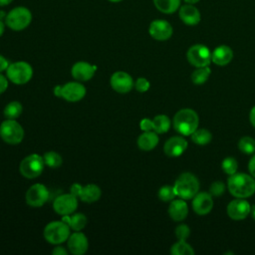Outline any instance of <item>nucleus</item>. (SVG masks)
Wrapping results in <instances>:
<instances>
[{
	"instance_id": "obj_1",
	"label": "nucleus",
	"mask_w": 255,
	"mask_h": 255,
	"mask_svg": "<svg viewBox=\"0 0 255 255\" xmlns=\"http://www.w3.org/2000/svg\"><path fill=\"white\" fill-rule=\"evenodd\" d=\"M226 186L235 198H248L255 193V178L250 173L235 172L229 175Z\"/></svg>"
},
{
	"instance_id": "obj_2",
	"label": "nucleus",
	"mask_w": 255,
	"mask_h": 255,
	"mask_svg": "<svg viewBox=\"0 0 255 255\" xmlns=\"http://www.w3.org/2000/svg\"><path fill=\"white\" fill-rule=\"evenodd\" d=\"M172 126L179 134L190 135L199 127V116L192 109H181L173 116Z\"/></svg>"
},
{
	"instance_id": "obj_3",
	"label": "nucleus",
	"mask_w": 255,
	"mask_h": 255,
	"mask_svg": "<svg viewBox=\"0 0 255 255\" xmlns=\"http://www.w3.org/2000/svg\"><path fill=\"white\" fill-rule=\"evenodd\" d=\"M199 179L191 172H182L173 183L175 195L184 200L192 199V197L199 191Z\"/></svg>"
},
{
	"instance_id": "obj_4",
	"label": "nucleus",
	"mask_w": 255,
	"mask_h": 255,
	"mask_svg": "<svg viewBox=\"0 0 255 255\" xmlns=\"http://www.w3.org/2000/svg\"><path fill=\"white\" fill-rule=\"evenodd\" d=\"M31 22L32 13L24 6H18L11 9L5 16L6 26L13 31H22L26 29Z\"/></svg>"
},
{
	"instance_id": "obj_5",
	"label": "nucleus",
	"mask_w": 255,
	"mask_h": 255,
	"mask_svg": "<svg viewBox=\"0 0 255 255\" xmlns=\"http://www.w3.org/2000/svg\"><path fill=\"white\" fill-rule=\"evenodd\" d=\"M70 226L63 220L49 222L44 228V238L51 244H61L68 240L70 236Z\"/></svg>"
},
{
	"instance_id": "obj_6",
	"label": "nucleus",
	"mask_w": 255,
	"mask_h": 255,
	"mask_svg": "<svg viewBox=\"0 0 255 255\" xmlns=\"http://www.w3.org/2000/svg\"><path fill=\"white\" fill-rule=\"evenodd\" d=\"M7 78L16 85H24L28 83L33 76L31 65L25 61H17L11 63L6 70Z\"/></svg>"
},
{
	"instance_id": "obj_7",
	"label": "nucleus",
	"mask_w": 255,
	"mask_h": 255,
	"mask_svg": "<svg viewBox=\"0 0 255 255\" xmlns=\"http://www.w3.org/2000/svg\"><path fill=\"white\" fill-rule=\"evenodd\" d=\"M45 165L43 156L38 153H32L21 160L19 170L24 177L33 179L41 175Z\"/></svg>"
},
{
	"instance_id": "obj_8",
	"label": "nucleus",
	"mask_w": 255,
	"mask_h": 255,
	"mask_svg": "<svg viewBox=\"0 0 255 255\" xmlns=\"http://www.w3.org/2000/svg\"><path fill=\"white\" fill-rule=\"evenodd\" d=\"M0 137L8 144H18L23 140L24 129L15 120H5L0 125Z\"/></svg>"
},
{
	"instance_id": "obj_9",
	"label": "nucleus",
	"mask_w": 255,
	"mask_h": 255,
	"mask_svg": "<svg viewBox=\"0 0 255 255\" xmlns=\"http://www.w3.org/2000/svg\"><path fill=\"white\" fill-rule=\"evenodd\" d=\"M186 59L188 63L195 67L209 66L211 61V51L203 44H194L190 46L186 52Z\"/></svg>"
},
{
	"instance_id": "obj_10",
	"label": "nucleus",
	"mask_w": 255,
	"mask_h": 255,
	"mask_svg": "<svg viewBox=\"0 0 255 255\" xmlns=\"http://www.w3.org/2000/svg\"><path fill=\"white\" fill-rule=\"evenodd\" d=\"M49 196V190L44 184L35 183L26 191L25 200L31 207H41L48 201Z\"/></svg>"
},
{
	"instance_id": "obj_11",
	"label": "nucleus",
	"mask_w": 255,
	"mask_h": 255,
	"mask_svg": "<svg viewBox=\"0 0 255 255\" xmlns=\"http://www.w3.org/2000/svg\"><path fill=\"white\" fill-rule=\"evenodd\" d=\"M251 204L246 198H235L231 200L226 207V213L232 220H243L250 215Z\"/></svg>"
},
{
	"instance_id": "obj_12",
	"label": "nucleus",
	"mask_w": 255,
	"mask_h": 255,
	"mask_svg": "<svg viewBox=\"0 0 255 255\" xmlns=\"http://www.w3.org/2000/svg\"><path fill=\"white\" fill-rule=\"evenodd\" d=\"M148 34L156 41H166L172 36L173 28L168 21L164 19H155L149 24Z\"/></svg>"
},
{
	"instance_id": "obj_13",
	"label": "nucleus",
	"mask_w": 255,
	"mask_h": 255,
	"mask_svg": "<svg viewBox=\"0 0 255 255\" xmlns=\"http://www.w3.org/2000/svg\"><path fill=\"white\" fill-rule=\"evenodd\" d=\"M78 207V197L72 193H64L59 195L53 202L54 210L60 215L73 214Z\"/></svg>"
},
{
	"instance_id": "obj_14",
	"label": "nucleus",
	"mask_w": 255,
	"mask_h": 255,
	"mask_svg": "<svg viewBox=\"0 0 255 255\" xmlns=\"http://www.w3.org/2000/svg\"><path fill=\"white\" fill-rule=\"evenodd\" d=\"M214 200L213 196L206 191H198L191 201V206L193 211L200 216L207 215L213 208Z\"/></svg>"
},
{
	"instance_id": "obj_15",
	"label": "nucleus",
	"mask_w": 255,
	"mask_h": 255,
	"mask_svg": "<svg viewBox=\"0 0 255 255\" xmlns=\"http://www.w3.org/2000/svg\"><path fill=\"white\" fill-rule=\"evenodd\" d=\"M110 83L113 90L120 94L128 93L134 86L131 76L124 71H118L114 73L111 77Z\"/></svg>"
},
{
	"instance_id": "obj_16",
	"label": "nucleus",
	"mask_w": 255,
	"mask_h": 255,
	"mask_svg": "<svg viewBox=\"0 0 255 255\" xmlns=\"http://www.w3.org/2000/svg\"><path fill=\"white\" fill-rule=\"evenodd\" d=\"M187 140L180 134L169 137L163 145L164 153L169 157L180 156L187 148Z\"/></svg>"
},
{
	"instance_id": "obj_17",
	"label": "nucleus",
	"mask_w": 255,
	"mask_h": 255,
	"mask_svg": "<svg viewBox=\"0 0 255 255\" xmlns=\"http://www.w3.org/2000/svg\"><path fill=\"white\" fill-rule=\"evenodd\" d=\"M178 17L187 26H195L201 20V14L195 4H183L178 9Z\"/></svg>"
},
{
	"instance_id": "obj_18",
	"label": "nucleus",
	"mask_w": 255,
	"mask_h": 255,
	"mask_svg": "<svg viewBox=\"0 0 255 255\" xmlns=\"http://www.w3.org/2000/svg\"><path fill=\"white\" fill-rule=\"evenodd\" d=\"M86 96V88L79 82H69L62 86L61 98L68 102H79Z\"/></svg>"
},
{
	"instance_id": "obj_19",
	"label": "nucleus",
	"mask_w": 255,
	"mask_h": 255,
	"mask_svg": "<svg viewBox=\"0 0 255 255\" xmlns=\"http://www.w3.org/2000/svg\"><path fill=\"white\" fill-rule=\"evenodd\" d=\"M89 248V241L87 236L80 232L75 231L70 234L68 238V249L74 255H83Z\"/></svg>"
},
{
	"instance_id": "obj_20",
	"label": "nucleus",
	"mask_w": 255,
	"mask_h": 255,
	"mask_svg": "<svg viewBox=\"0 0 255 255\" xmlns=\"http://www.w3.org/2000/svg\"><path fill=\"white\" fill-rule=\"evenodd\" d=\"M96 70H97L96 66L91 65L88 62L80 61L73 65L71 73L73 78L76 79L77 81L87 82L93 78Z\"/></svg>"
},
{
	"instance_id": "obj_21",
	"label": "nucleus",
	"mask_w": 255,
	"mask_h": 255,
	"mask_svg": "<svg viewBox=\"0 0 255 255\" xmlns=\"http://www.w3.org/2000/svg\"><path fill=\"white\" fill-rule=\"evenodd\" d=\"M167 212L173 221L180 222L188 215V205L184 199L178 197L177 199H173L169 202Z\"/></svg>"
},
{
	"instance_id": "obj_22",
	"label": "nucleus",
	"mask_w": 255,
	"mask_h": 255,
	"mask_svg": "<svg viewBox=\"0 0 255 255\" xmlns=\"http://www.w3.org/2000/svg\"><path fill=\"white\" fill-rule=\"evenodd\" d=\"M233 55V50L229 46L219 45L211 52V61L215 65L223 67L232 61Z\"/></svg>"
},
{
	"instance_id": "obj_23",
	"label": "nucleus",
	"mask_w": 255,
	"mask_h": 255,
	"mask_svg": "<svg viewBox=\"0 0 255 255\" xmlns=\"http://www.w3.org/2000/svg\"><path fill=\"white\" fill-rule=\"evenodd\" d=\"M157 134L158 133L155 132L154 130L143 131L137 137V141H136L137 146L143 151H149L153 149L159 141V137Z\"/></svg>"
},
{
	"instance_id": "obj_24",
	"label": "nucleus",
	"mask_w": 255,
	"mask_h": 255,
	"mask_svg": "<svg viewBox=\"0 0 255 255\" xmlns=\"http://www.w3.org/2000/svg\"><path fill=\"white\" fill-rule=\"evenodd\" d=\"M101 194H102V190L97 184L89 183V184L83 186V190L80 195V199L84 202L92 203V202L98 201L101 197Z\"/></svg>"
},
{
	"instance_id": "obj_25",
	"label": "nucleus",
	"mask_w": 255,
	"mask_h": 255,
	"mask_svg": "<svg viewBox=\"0 0 255 255\" xmlns=\"http://www.w3.org/2000/svg\"><path fill=\"white\" fill-rule=\"evenodd\" d=\"M62 220L66 222L74 231H81L87 225L88 219L83 213H73L70 215H63Z\"/></svg>"
},
{
	"instance_id": "obj_26",
	"label": "nucleus",
	"mask_w": 255,
	"mask_h": 255,
	"mask_svg": "<svg viewBox=\"0 0 255 255\" xmlns=\"http://www.w3.org/2000/svg\"><path fill=\"white\" fill-rule=\"evenodd\" d=\"M154 7L163 14H173L181 6V0H152Z\"/></svg>"
},
{
	"instance_id": "obj_27",
	"label": "nucleus",
	"mask_w": 255,
	"mask_h": 255,
	"mask_svg": "<svg viewBox=\"0 0 255 255\" xmlns=\"http://www.w3.org/2000/svg\"><path fill=\"white\" fill-rule=\"evenodd\" d=\"M191 140L197 145H206L212 140V133L206 128H197L191 134Z\"/></svg>"
},
{
	"instance_id": "obj_28",
	"label": "nucleus",
	"mask_w": 255,
	"mask_h": 255,
	"mask_svg": "<svg viewBox=\"0 0 255 255\" xmlns=\"http://www.w3.org/2000/svg\"><path fill=\"white\" fill-rule=\"evenodd\" d=\"M211 75V69L209 66L196 68L190 76V80L194 85H203L206 83Z\"/></svg>"
},
{
	"instance_id": "obj_29",
	"label": "nucleus",
	"mask_w": 255,
	"mask_h": 255,
	"mask_svg": "<svg viewBox=\"0 0 255 255\" xmlns=\"http://www.w3.org/2000/svg\"><path fill=\"white\" fill-rule=\"evenodd\" d=\"M170 254L172 255H194L193 247L186 242V240H177L170 247Z\"/></svg>"
},
{
	"instance_id": "obj_30",
	"label": "nucleus",
	"mask_w": 255,
	"mask_h": 255,
	"mask_svg": "<svg viewBox=\"0 0 255 255\" xmlns=\"http://www.w3.org/2000/svg\"><path fill=\"white\" fill-rule=\"evenodd\" d=\"M153 130L157 133L167 132L170 128L171 122L166 115H157L152 119Z\"/></svg>"
},
{
	"instance_id": "obj_31",
	"label": "nucleus",
	"mask_w": 255,
	"mask_h": 255,
	"mask_svg": "<svg viewBox=\"0 0 255 255\" xmlns=\"http://www.w3.org/2000/svg\"><path fill=\"white\" fill-rule=\"evenodd\" d=\"M237 146L239 150L244 154L255 153V139L249 135H243L239 138Z\"/></svg>"
},
{
	"instance_id": "obj_32",
	"label": "nucleus",
	"mask_w": 255,
	"mask_h": 255,
	"mask_svg": "<svg viewBox=\"0 0 255 255\" xmlns=\"http://www.w3.org/2000/svg\"><path fill=\"white\" fill-rule=\"evenodd\" d=\"M22 111H23V108L21 103L17 101H13L6 105V107L3 110V115L6 119L16 120L22 114Z\"/></svg>"
},
{
	"instance_id": "obj_33",
	"label": "nucleus",
	"mask_w": 255,
	"mask_h": 255,
	"mask_svg": "<svg viewBox=\"0 0 255 255\" xmlns=\"http://www.w3.org/2000/svg\"><path fill=\"white\" fill-rule=\"evenodd\" d=\"M43 158H44L45 164L47 166L51 167V168H57L63 162L62 156L58 152H56L54 150H50V151L45 152L44 155H43Z\"/></svg>"
},
{
	"instance_id": "obj_34",
	"label": "nucleus",
	"mask_w": 255,
	"mask_h": 255,
	"mask_svg": "<svg viewBox=\"0 0 255 255\" xmlns=\"http://www.w3.org/2000/svg\"><path fill=\"white\" fill-rule=\"evenodd\" d=\"M221 168L222 170L227 174L231 175L237 172L238 169V162L235 157L233 156H227L225 157L221 162Z\"/></svg>"
},
{
	"instance_id": "obj_35",
	"label": "nucleus",
	"mask_w": 255,
	"mask_h": 255,
	"mask_svg": "<svg viewBox=\"0 0 255 255\" xmlns=\"http://www.w3.org/2000/svg\"><path fill=\"white\" fill-rule=\"evenodd\" d=\"M158 198L163 202H170L175 198L173 185H163L158 189Z\"/></svg>"
},
{
	"instance_id": "obj_36",
	"label": "nucleus",
	"mask_w": 255,
	"mask_h": 255,
	"mask_svg": "<svg viewBox=\"0 0 255 255\" xmlns=\"http://www.w3.org/2000/svg\"><path fill=\"white\" fill-rule=\"evenodd\" d=\"M226 187H227V186H225L224 182L221 181V180L213 181V182L210 184V186H209V193H210L212 196H215V197L221 196V195L225 192Z\"/></svg>"
},
{
	"instance_id": "obj_37",
	"label": "nucleus",
	"mask_w": 255,
	"mask_h": 255,
	"mask_svg": "<svg viewBox=\"0 0 255 255\" xmlns=\"http://www.w3.org/2000/svg\"><path fill=\"white\" fill-rule=\"evenodd\" d=\"M174 234L177 240H186L190 236V228L188 225L181 223L175 227Z\"/></svg>"
},
{
	"instance_id": "obj_38",
	"label": "nucleus",
	"mask_w": 255,
	"mask_h": 255,
	"mask_svg": "<svg viewBox=\"0 0 255 255\" xmlns=\"http://www.w3.org/2000/svg\"><path fill=\"white\" fill-rule=\"evenodd\" d=\"M149 87H150V84H149L148 80L145 78H142V77L138 78L134 83V88L139 93H144V92L148 91Z\"/></svg>"
},
{
	"instance_id": "obj_39",
	"label": "nucleus",
	"mask_w": 255,
	"mask_h": 255,
	"mask_svg": "<svg viewBox=\"0 0 255 255\" xmlns=\"http://www.w3.org/2000/svg\"><path fill=\"white\" fill-rule=\"evenodd\" d=\"M140 129L143 131H148V130H153V124L152 120L149 119H142L139 123Z\"/></svg>"
},
{
	"instance_id": "obj_40",
	"label": "nucleus",
	"mask_w": 255,
	"mask_h": 255,
	"mask_svg": "<svg viewBox=\"0 0 255 255\" xmlns=\"http://www.w3.org/2000/svg\"><path fill=\"white\" fill-rule=\"evenodd\" d=\"M82 190H83V186L80 183H73L70 188V193H72L74 196L80 198Z\"/></svg>"
},
{
	"instance_id": "obj_41",
	"label": "nucleus",
	"mask_w": 255,
	"mask_h": 255,
	"mask_svg": "<svg viewBox=\"0 0 255 255\" xmlns=\"http://www.w3.org/2000/svg\"><path fill=\"white\" fill-rule=\"evenodd\" d=\"M8 88V80L5 76L0 74V95L6 91Z\"/></svg>"
},
{
	"instance_id": "obj_42",
	"label": "nucleus",
	"mask_w": 255,
	"mask_h": 255,
	"mask_svg": "<svg viewBox=\"0 0 255 255\" xmlns=\"http://www.w3.org/2000/svg\"><path fill=\"white\" fill-rule=\"evenodd\" d=\"M248 170H249V173L255 178V153L252 154V157L248 162Z\"/></svg>"
},
{
	"instance_id": "obj_43",
	"label": "nucleus",
	"mask_w": 255,
	"mask_h": 255,
	"mask_svg": "<svg viewBox=\"0 0 255 255\" xmlns=\"http://www.w3.org/2000/svg\"><path fill=\"white\" fill-rule=\"evenodd\" d=\"M67 253H68V250L65 249V247H63V246H56L52 250L53 255H66Z\"/></svg>"
},
{
	"instance_id": "obj_44",
	"label": "nucleus",
	"mask_w": 255,
	"mask_h": 255,
	"mask_svg": "<svg viewBox=\"0 0 255 255\" xmlns=\"http://www.w3.org/2000/svg\"><path fill=\"white\" fill-rule=\"evenodd\" d=\"M9 65H10V63L8 62V60L5 57H3L2 55H0V73L3 71H6L7 68L9 67Z\"/></svg>"
},
{
	"instance_id": "obj_45",
	"label": "nucleus",
	"mask_w": 255,
	"mask_h": 255,
	"mask_svg": "<svg viewBox=\"0 0 255 255\" xmlns=\"http://www.w3.org/2000/svg\"><path fill=\"white\" fill-rule=\"evenodd\" d=\"M249 121L253 128H255V106L252 107V109L249 112Z\"/></svg>"
},
{
	"instance_id": "obj_46",
	"label": "nucleus",
	"mask_w": 255,
	"mask_h": 255,
	"mask_svg": "<svg viewBox=\"0 0 255 255\" xmlns=\"http://www.w3.org/2000/svg\"><path fill=\"white\" fill-rule=\"evenodd\" d=\"M61 92H62V86H56L54 89V94L57 97H61Z\"/></svg>"
},
{
	"instance_id": "obj_47",
	"label": "nucleus",
	"mask_w": 255,
	"mask_h": 255,
	"mask_svg": "<svg viewBox=\"0 0 255 255\" xmlns=\"http://www.w3.org/2000/svg\"><path fill=\"white\" fill-rule=\"evenodd\" d=\"M4 31H5V24L2 20H0V37L3 35Z\"/></svg>"
},
{
	"instance_id": "obj_48",
	"label": "nucleus",
	"mask_w": 255,
	"mask_h": 255,
	"mask_svg": "<svg viewBox=\"0 0 255 255\" xmlns=\"http://www.w3.org/2000/svg\"><path fill=\"white\" fill-rule=\"evenodd\" d=\"M13 0H0V6H7L9 5Z\"/></svg>"
},
{
	"instance_id": "obj_49",
	"label": "nucleus",
	"mask_w": 255,
	"mask_h": 255,
	"mask_svg": "<svg viewBox=\"0 0 255 255\" xmlns=\"http://www.w3.org/2000/svg\"><path fill=\"white\" fill-rule=\"evenodd\" d=\"M250 215L255 220V205H251V210H250Z\"/></svg>"
},
{
	"instance_id": "obj_50",
	"label": "nucleus",
	"mask_w": 255,
	"mask_h": 255,
	"mask_svg": "<svg viewBox=\"0 0 255 255\" xmlns=\"http://www.w3.org/2000/svg\"><path fill=\"white\" fill-rule=\"evenodd\" d=\"M200 0H183L184 3H187V4H196L198 3Z\"/></svg>"
},
{
	"instance_id": "obj_51",
	"label": "nucleus",
	"mask_w": 255,
	"mask_h": 255,
	"mask_svg": "<svg viewBox=\"0 0 255 255\" xmlns=\"http://www.w3.org/2000/svg\"><path fill=\"white\" fill-rule=\"evenodd\" d=\"M108 1H110V2H114V3H117V2H121V1H123V0H108Z\"/></svg>"
}]
</instances>
